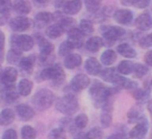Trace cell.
Returning a JSON list of instances; mask_svg holds the SVG:
<instances>
[{
	"label": "cell",
	"instance_id": "cell-52",
	"mask_svg": "<svg viewBox=\"0 0 152 139\" xmlns=\"http://www.w3.org/2000/svg\"><path fill=\"white\" fill-rule=\"evenodd\" d=\"M147 108H148V111L150 112V114H151V116H152V101H150L149 103H148Z\"/></svg>",
	"mask_w": 152,
	"mask_h": 139
},
{
	"label": "cell",
	"instance_id": "cell-17",
	"mask_svg": "<svg viewBox=\"0 0 152 139\" xmlns=\"http://www.w3.org/2000/svg\"><path fill=\"white\" fill-rule=\"evenodd\" d=\"M85 67L87 70V72L91 75H98L101 72V64L96 58L90 57L86 60Z\"/></svg>",
	"mask_w": 152,
	"mask_h": 139
},
{
	"label": "cell",
	"instance_id": "cell-11",
	"mask_svg": "<svg viewBox=\"0 0 152 139\" xmlns=\"http://www.w3.org/2000/svg\"><path fill=\"white\" fill-rule=\"evenodd\" d=\"M83 35L85 34L80 31L79 28L72 27L70 30H68V42L72 44L74 48H79L83 44Z\"/></svg>",
	"mask_w": 152,
	"mask_h": 139
},
{
	"label": "cell",
	"instance_id": "cell-40",
	"mask_svg": "<svg viewBox=\"0 0 152 139\" xmlns=\"http://www.w3.org/2000/svg\"><path fill=\"white\" fill-rule=\"evenodd\" d=\"M86 135H87L88 139H102V137H103V132H102V130L99 128H93Z\"/></svg>",
	"mask_w": 152,
	"mask_h": 139
},
{
	"label": "cell",
	"instance_id": "cell-41",
	"mask_svg": "<svg viewBox=\"0 0 152 139\" xmlns=\"http://www.w3.org/2000/svg\"><path fill=\"white\" fill-rule=\"evenodd\" d=\"M150 93V89H137V90L133 93V97L137 100V101H143V100L147 99L148 96Z\"/></svg>",
	"mask_w": 152,
	"mask_h": 139
},
{
	"label": "cell",
	"instance_id": "cell-51",
	"mask_svg": "<svg viewBox=\"0 0 152 139\" xmlns=\"http://www.w3.org/2000/svg\"><path fill=\"white\" fill-rule=\"evenodd\" d=\"M74 139H88V138H87V135L83 134V133H80V134L77 135Z\"/></svg>",
	"mask_w": 152,
	"mask_h": 139
},
{
	"label": "cell",
	"instance_id": "cell-5",
	"mask_svg": "<svg viewBox=\"0 0 152 139\" xmlns=\"http://www.w3.org/2000/svg\"><path fill=\"white\" fill-rule=\"evenodd\" d=\"M11 42H12V49H15V50L19 51V52L31 50L34 45V38L30 35H25V34L13 35Z\"/></svg>",
	"mask_w": 152,
	"mask_h": 139
},
{
	"label": "cell",
	"instance_id": "cell-21",
	"mask_svg": "<svg viewBox=\"0 0 152 139\" xmlns=\"http://www.w3.org/2000/svg\"><path fill=\"white\" fill-rule=\"evenodd\" d=\"M15 119V112L10 108H5L0 112V125L9 126Z\"/></svg>",
	"mask_w": 152,
	"mask_h": 139
},
{
	"label": "cell",
	"instance_id": "cell-28",
	"mask_svg": "<svg viewBox=\"0 0 152 139\" xmlns=\"http://www.w3.org/2000/svg\"><path fill=\"white\" fill-rule=\"evenodd\" d=\"M52 20H53V16L49 13H45V12L37 14L36 18H34V21H36V24L38 26H44L46 24H48L49 22L52 21Z\"/></svg>",
	"mask_w": 152,
	"mask_h": 139
},
{
	"label": "cell",
	"instance_id": "cell-12",
	"mask_svg": "<svg viewBox=\"0 0 152 139\" xmlns=\"http://www.w3.org/2000/svg\"><path fill=\"white\" fill-rule=\"evenodd\" d=\"M118 70L114 69V67H110V69H104L100 72V76L106 82L113 83L116 85L121 79V76L118 74Z\"/></svg>",
	"mask_w": 152,
	"mask_h": 139
},
{
	"label": "cell",
	"instance_id": "cell-48",
	"mask_svg": "<svg viewBox=\"0 0 152 139\" xmlns=\"http://www.w3.org/2000/svg\"><path fill=\"white\" fill-rule=\"evenodd\" d=\"M144 60H145V62L147 63L148 65L152 67V50L146 53L145 57H144Z\"/></svg>",
	"mask_w": 152,
	"mask_h": 139
},
{
	"label": "cell",
	"instance_id": "cell-58",
	"mask_svg": "<svg viewBox=\"0 0 152 139\" xmlns=\"http://www.w3.org/2000/svg\"><path fill=\"white\" fill-rule=\"evenodd\" d=\"M151 84H152V80H151Z\"/></svg>",
	"mask_w": 152,
	"mask_h": 139
},
{
	"label": "cell",
	"instance_id": "cell-14",
	"mask_svg": "<svg viewBox=\"0 0 152 139\" xmlns=\"http://www.w3.org/2000/svg\"><path fill=\"white\" fill-rule=\"evenodd\" d=\"M134 24L140 30H149L152 27V18L149 14H142L135 19Z\"/></svg>",
	"mask_w": 152,
	"mask_h": 139
},
{
	"label": "cell",
	"instance_id": "cell-57",
	"mask_svg": "<svg viewBox=\"0 0 152 139\" xmlns=\"http://www.w3.org/2000/svg\"><path fill=\"white\" fill-rule=\"evenodd\" d=\"M151 139H152V132H151Z\"/></svg>",
	"mask_w": 152,
	"mask_h": 139
},
{
	"label": "cell",
	"instance_id": "cell-23",
	"mask_svg": "<svg viewBox=\"0 0 152 139\" xmlns=\"http://www.w3.org/2000/svg\"><path fill=\"white\" fill-rule=\"evenodd\" d=\"M34 62H36L34 55H29L27 57H23V58H21V60L19 62L20 69L23 70L24 72L30 73L32 71V69H34Z\"/></svg>",
	"mask_w": 152,
	"mask_h": 139
},
{
	"label": "cell",
	"instance_id": "cell-20",
	"mask_svg": "<svg viewBox=\"0 0 152 139\" xmlns=\"http://www.w3.org/2000/svg\"><path fill=\"white\" fill-rule=\"evenodd\" d=\"M83 61L81 59V56L78 54H69L66 56L65 61H64V64L67 69H75V67H79Z\"/></svg>",
	"mask_w": 152,
	"mask_h": 139
},
{
	"label": "cell",
	"instance_id": "cell-15",
	"mask_svg": "<svg viewBox=\"0 0 152 139\" xmlns=\"http://www.w3.org/2000/svg\"><path fill=\"white\" fill-rule=\"evenodd\" d=\"M83 3L80 0H70L64 5V13L67 15H76L80 12Z\"/></svg>",
	"mask_w": 152,
	"mask_h": 139
},
{
	"label": "cell",
	"instance_id": "cell-45",
	"mask_svg": "<svg viewBox=\"0 0 152 139\" xmlns=\"http://www.w3.org/2000/svg\"><path fill=\"white\" fill-rule=\"evenodd\" d=\"M128 118H129V122H137L140 119L139 117V111L137 109H131L128 112Z\"/></svg>",
	"mask_w": 152,
	"mask_h": 139
},
{
	"label": "cell",
	"instance_id": "cell-53",
	"mask_svg": "<svg viewBox=\"0 0 152 139\" xmlns=\"http://www.w3.org/2000/svg\"><path fill=\"white\" fill-rule=\"evenodd\" d=\"M123 5H130L131 4V0H121Z\"/></svg>",
	"mask_w": 152,
	"mask_h": 139
},
{
	"label": "cell",
	"instance_id": "cell-31",
	"mask_svg": "<svg viewBox=\"0 0 152 139\" xmlns=\"http://www.w3.org/2000/svg\"><path fill=\"white\" fill-rule=\"evenodd\" d=\"M102 0H85L86 7L90 13H96L99 11Z\"/></svg>",
	"mask_w": 152,
	"mask_h": 139
},
{
	"label": "cell",
	"instance_id": "cell-16",
	"mask_svg": "<svg viewBox=\"0 0 152 139\" xmlns=\"http://www.w3.org/2000/svg\"><path fill=\"white\" fill-rule=\"evenodd\" d=\"M16 111L22 120H30L34 116V110L28 105H24V104L18 105L16 107Z\"/></svg>",
	"mask_w": 152,
	"mask_h": 139
},
{
	"label": "cell",
	"instance_id": "cell-49",
	"mask_svg": "<svg viewBox=\"0 0 152 139\" xmlns=\"http://www.w3.org/2000/svg\"><path fill=\"white\" fill-rule=\"evenodd\" d=\"M5 44V36L2 31H0V52H2Z\"/></svg>",
	"mask_w": 152,
	"mask_h": 139
},
{
	"label": "cell",
	"instance_id": "cell-2",
	"mask_svg": "<svg viewBox=\"0 0 152 139\" xmlns=\"http://www.w3.org/2000/svg\"><path fill=\"white\" fill-rule=\"evenodd\" d=\"M54 102V95L49 89H40L36 93L32 98V104L37 109L46 110L50 107Z\"/></svg>",
	"mask_w": 152,
	"mask_h": 139
},
{
	"label": "cell",
	"instance_id": "cell-55",
	"mask_svg": "<svg viewBox=\"0 0 152 139\" xmlns=\"http://www.w3.org/2000/svg\"><path fill=\"white\" fill-rule=\"evenodd\" d=\"M107 139H116V138H115V136H114V135H112V136H110V138H107Z\"/></svg>",
	"mask_w": 152,
	"mask_h": 139
},
{
	"label": "cell",
	"instance_id": "cell-6",
	"mask_svg": "<svg viewBox=\"0 0 152 139\" xmlns=\"http://www.w3.org/2000/svg\"><path fill=\"white\" fill-rule=\"evenodd\" d=\"M102 34H103L104 41L108 46H112L116 41L121 38L125 34V30L118 26H107L102 28Z\"/></svg>",
	"mask_w": 152,
	"mask_h": 139
},
{
	"label": "cell",
	"instance_id": "cell-24",
	"mask_svg": "<svg viewBox=\"0 0 152 139\" xmlns=\"http://www.w3.org/2000/svg\"><path fill=\"white\" fill-rule=\"evenodd\" d=\"M38 40H39V47H40L41 54L43 55L52 54L53 50H54V46L44 38H39Z\"/></svg>",
	"mask_w": 152,
	"mask_h": 139
},
{
	"label": "cell",
	"instance_id": "cell-4",
	"mask_svg": "<svg viewBox=\"0 0 152 139\" xmlns=\"http://www.w3.org/2000/svg\"><path fill=\"white\" fill-rule=\"evenodd\" d=\"M41 78L43 80H52L56 84H61L65 80V72L59 65H51L41 72Z\"/></svg>",
	"mask_w": 152,
	"mask_h": 139
},
{
	"label": "cell",
	"instance_id": "cell-33",
	"mask_svg": "<svg viewBox=\"0 0 152 139\" xmlns=\"http://www.w3.org/2000/svg\"><path fill=\"white\" fill-rule=\"evenodd\" d=\"M79 29L83 32V34H92L94 31L93 24L89 20H83V21L79 23Z\"/></svg>",
	"mask_w": 152,
	"mask_h": 139
},
{
	"label": "cell",
	"instance_id": "cell-39",
	"mask_svg": "<svg viewBox=\"0 0 152 139\" xmlns=\"http://www.w3.org/2000/svg\"><path fill=\"white\" fill-rule=\"evenodd\" d=\"M133 73H134V76L137 78H142L143 76H145L148 73V67L144 64H134V69H133Z\"/></svg>",
	"mask_w": 152,
	"mask_h": 139
},
{
	"label": "cell",
	"instance_id": "cell-38",
	"mask_svg": "<svg viewBox=\"0 0 152 139\" xmlns=\"http://www.w3.org/2000/svg\"><path fill=\"white\" fill-rule=\"evenodd\" d=\"M21 52H19V51L15 50V49H12L11 51H9V53H7V60H9V62L11 63H17L18 61L20 62V57H21Z\"/></svg>",
	"mask_w": 152,
	"mask_h": 139
},
{
	"label": "cell",
	"instance_id": "cell-3",
	"mask_svg": "<svg viewBox=\"0 0 152 139\" xmlns=\"http://www.w3.org/2000/svg\"><path fill=\"white\" fill-rule=\"evenodd\" d=\"M55 107L63 114L72 115L78 109V102H77V100H76V98L74 96L66 95L65 97L57 100Z\"/></svg>",
	"mask_w": 152,
	"mask_h": 139
},
{
	"label": "cell",
	"instance_id": "cell-1",
	"mask_svg": "<svg viewBox=\"0 0 152 139\" xmlns=\"http://www.w3.org/2000/svg\"><path fill=\"white\" fill-rule=\"evenodd\" d=\"M114 89L105 87L98 81L94 82V84L90 88V93L96 107H101V106L103 107L104 104L108 102V99L114 93Z\"/></svg>",
	"mask_w": 152,
	"mask_h": 139
},
{
	"label": "cell",
	"instance_id": "cell-35",
	"mask_svg": "<svg viewBox=\"0 0 152 139\" xmlns=\"http://www.w3.org/2000/svg\"><path fill=\"white\" fill-rule=\"evenodd\" d=\"M88 122H89V118H88L87 114H78L76 116L75 120H74V124L78 129H85L88 126Z\"/></svg>",
	"mask_w": 152,
	"mask_h": 139
},
{
	"label": "cell",
	"instance_id": "cell-56",
	"mask_svg": "<svg viewBox=\"0 0 152 139\" xmlns=\"http://www.w3.org/2000/svg\"><path fill=\"white\" fill-rule=\"evenodd\" d=\"M0 100H1V91H0Z\"/></svg>",
	"mask_w": 152,
	"mask_h": 139
},
{
	"label": "cell",
	"instance_id": "cell-43",
	"mask_svg": "<svg viewBox=\"0 0 152 139\" xmlns=\"http://www.w3.org/2000/svg\"><path fill=\"white\" fill-rule=\"evenodd\" d=\"M150 0H131V4L137 9H145L149 5Z\"/></svg>",
	"mask_w": 152,
	"mask_h": 139
},
{
	"label": "cell",
	"instance_id": "cell-19",
	"mask_svg": "<svg viewBox=\"0 0 152 139\" xmlns=\"http://www.w3.org/2000/svg\"><path fill=\"white\" fill-rule=\"evenodd\" d=\"M13 9H15L16 13L21 15H26L31 11L30 3L26 0H15V2L13 3Z\"/></svg>",
	"mask_w": 152,
	"mask_h": 139
},
{
	"label": "cell",
	"instance_id": "cell-26",
	"mask_svg": "<svg viewBox=\"0 0 152 139\" xmlns=\"http://www.w3.org/2000/svg\"><path fill=\"white\" fill-rule=\"evenodd\" d=\"M100 122H101L103 127H108L112 124V113H110V106H108V102L103 105V112L100 115Z\"/></svg>",
	"mask_w": 152,
	"mask_h": 139
},
{
	"label": "cell",
	"instance_id": "cell-10",
	"mask_svg": "<svg viewBox=\"0 0 152 139\" xmlns=\"http://www.w3.org/2000/svg\"><path fill=\"white\" fill-rule=\"evenodd\" d=\"M90 85V78L85 74H78L72 79L70 86L73 90L81 91Z\"/></svg>",
	"mask_w": 152,
	"mask_h": 139
},
{
	"label": "cell",
	"instance_id": "cell-22",
	"mask_svg": "<svg viewBox=\"0 0 152 139\" xmlns=\"http://www.w3.org/2000/svg\"><path fill=\"white\" fill-rule=\"evenodd\" d=\"M32 82L28 79H22L20 80L19 84H18V90H19V93L23 97H27L31 93L32 90Z\"/></svg>",
	"mask_w": 152,
	"mask_h": 139
},
{
	"label": "cell",
	"instance_id": "cell-34",
	"mask_svg": "<svg viewBox=\"0 0 152 139\" xmlns=\"http://www.w3.org/2000/svg\"><path fill=\"white\" fill-rule=\"evenodd\" d=\"M12 7L13 4L11 0H0V14L4 17H7L10 15Z\"/></svg>",
	"mask_w": 152,
	"mask_h": 139
},
{
	"label": "cell",
	"instance_id": "cell-27",
	"mask_svg": "<svg viewBox=\"0 0 152 139\" xmlns=\"http://www.w3.org/2000/svg\"><path fill=\"white\" fill-rule=\"evenodd\" d=\"M64 29L61 28V26L57 24H53V25L49 26L46 29V35L48 36L49 38H57L63 34Z\"/></svg>",
	"mask_w": 152,
	"mask_h": 139
},
{
	"label": "cell",
	"instance_id": "cell-44",
	"mask_svg": "<svg viewBox=\"0 0 152 139\" xmlns=\"http://www.w3.org/2000/svg\"><path fill=\"white\" fill-rule=\"evenodd\" d=\"M2 139H17V133L13 129H9L3 133Z\"/></svg>",
	"mask_w": 152,
	"mask_h": 139
},
{
	"label": "cell",
	"instance_id": "cell-32",
	"mask_svg": "<svg viewBox=\"0 0 152 139\" xmlns=\"http://www.w3.org/2000/svg\"><path fill=\"white\" fill-rule=\"evenodd\" d=\"M21 135L23 139H36L37 132L32 127L24 126L21 130Z\"/></svg>",
	"mask_w": 152,
	"mask_h": 139
},
{
	"label": "cell",
	"instance_id": "cell-29",
	"mask_svg": "<svg viewBox=\"0 0 152 139\" xmlns=\"http://www.w3.org/2000/svg\"><path fill=\"white\" fill-rule=\"evenodd\" d=\"M117 54L113 50H106L101 55V62L105 65H110L116 61Z\"/></svg>",
	"mask_w": 152,
	"mask_h": 139
},
{
	"label": "cell",
	"instance_id": "cell-8",
	"mask_svg": "<svg viewBox=\"0 0 152 139\" xmlns=\"http://www.w3.org/2000/svg\"><path fill=\"white\" fill-rule=\"evenodd\" d=\"M148 132V122L146 118H140L139 122L129 132L131 139H143Z\"/></svg>",
	"mask_w": 152,
	"mask_h": 139
},
{
	"label": "cell",
	"instance_id": "cell-30",
	"mask_svg": "<svg viewBox=\"0 0 152 139\" xmlns=\"http://www.w3.org/2000/svg\"><path fill=\"white\" fill-rule=\"evenodd\" d=\"M133 69H134V64L130 61L123 60L118 65V72L122 75H129L133 73Z\"/></svg>",
	"mask_w": 152,
	"mask_h": 139
},
{
	"label": "cell",
	"instance_id": "cell-18",
	"mask_svg": "<svg viewBox=\"0 0 152 139\" xmlns=\"http://www.w3.org/2000/svg\"><path fill=\"white\" fill-rule=\"evenodd\" d=\"M103 46V40L99 36H92L86 43V48L90 52H98Z\"/></svg>",
	"mask_w": 152,
	"mask_h": 139
},
{
	"label": "cell",
	"instance_id": "cell-47",
	"mask_svg": "<svg viewBox=\"0 0 152 139\" xmlns=\"http://www.w3.org/2000/svg\"><path fill=\"white\" fill-rule=\"evenodd\" d=\"M140 45H141V47H143V48H147V47L152 46V43H151V41H150L149 36L147 35V36H144V38H141Z\"/></svg>",
	"mask_w": 152,
	"mask_h": 139
},
{
	"label": "cell",
	"instance_id": "cell-9",
	"mask_svg": "<svg viewBox=\"0 0 152 139\" xmlns=\"http://www.w3.org/2000/svg\"><path fill=\"white\" fill-rule=\"evenodd\" d=\"M10 26H11V28L14 31L23 32L29 29L30 26H31V22H30V19H28L26 17H17L11 20Z\"/></svg>",
	"mask_w": 152,
	"mask_h": 139
},
{
	"label": "cell",
	"instance_id": "cell-36",
	"mask_svg": "<svg viewBox=\"0 0 152 139\" xmlns=\"http://www.w3.org/2000/svg\"><path fill=\"white\" fill-rule=\"evenodd\" d=\"M73 49H74V47L72 46L71 43L66 41V42H63L61 44L59 49H58V53L61 56H67V55H69V53L71 52Z\"/></svg>",
	"mask_w": 152,
	"mask_h": 139
},
{
	"label": "cell",
	"instance_id": "cell-37",
	"mask_svg": "<svg viewBox=\"0 0 152 139\" xmlns=\"http://www.w3.org/2000/svg\"><path fill=\"white\" fill-rule=\"evenodd\" d=\"M48 139H67L65 131L61 128L53 129L48 135Z\"/></svg>",
	"mask_w": 152,
	"mask_h": 139
},
{
	"label": "cell",
	"instance_id": "cell-54",
	"mask_svg": "<svg viewBox=\"0 0 152 139\" xmlns=\"http://www.w3.org/2000/svg\"><path fill=\"white\" fill-rule=\"evenodd\" d=\"M149 38H150V41H151V43H152V32H151V34H149Z\"/></svg>",
	"mask_w": 152,
	"mask_h": 139
},
{
	"label": "cell",
	"instance_id": "cell-7",
	"mask_svg": "<svg viewBox=\"0 0 152 139\" xmlns=\"http://www.w3.org/2000/svg\"><path fill=\"white\" fill-rule=\"evenodd\" d=\"M18 72L15 67H7L1 72L0 75V80H1V84L7 89H12L14 86V83L17 80Z\"/></svg>",
	"mask_w": 152,
	"mask_h": 139
},
{
	"label": "cell",
	"instance_id": "cell-25",
	"mask_svg": "<svg viewBox=\"0 0 152 139\" xmlns=\"http://www.w3.org/2000/svg\"><path fill=\"white\" fill-rule=\"evenodd\" d=\"M118 53H120L122 56L127 57V58H133L137 56L135 50L128 44H121L118 46Z\"/></svg>",
	"mask_w": 152,
	"mask_h": 139
},
{
	"label": "cell",
	"instance_id": "cell-46",
	"mask_svg": "<svg viewBox=\"0 0 152 139\" xmlns=\"http://www.w3.org/2000/svg\"><path fill=\"white\" fill-rule=\"evenodd\" d=\"M18 93H14V91L10 90L7 91V96H5V100H7V103H14V102H16L18 100Z\"/></svg>",
	"mask_w": 152,
	"mask_h": 139
},
{
	"label": "cell",
	"instance_id": "cell-13",
	"mask_svg": "<svg viewBox=\"0 0 152 139\" xmlns=\"http://www.w3.org/2000/svg\"><path fill=\"white\" fill-rule=\"evenodd\" d=\"M114 19L122 25H128L133 20V15L129 9H118L115 12Z\"/></svg>",
	"mask_w": 152,
	"mask_h": 139
},
{
	"label": "cell",
	"instance_id": "cell-50",
	"mask_svg": "<svg viewBox=\"0 0 152 139\" xmlns=\"http://www.w3.org/2000/svg\"><path fill=\"white\" fill-rule=\"evenodd\" d=\"M34 1L39 5H46L50 0H34Z\"/></svg>",
	"mask_w": 152,
	"mask_h": 139
},
{
	"label": "cell",
	"instance_id": "cell-42",
	"mask_svg": "<svg viewBox=\"0 0 152 139\" xmlns=\"http://www.w3.org/2000/svg\"><path fill=\"white\" fill-rule=\"evenodd\" d=\"M59 25L61 26V28L65 30H70L72 27H73V24H74V20L72 18H61V21H59Z\"/></svg>",
	"mask_w": 152,
	"mask_h": 139
}]
</instances>
